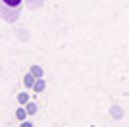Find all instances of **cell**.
Instances as JSON below:
<instances>
[{"label": "cell", "mask_w": 129, "mask_h": 127, "mask_svg": "<svg viewBox=\"0 0 129 127\" xmlns=\"http://www.w3.org/2000/svg\"><path fill=\"white\" fill-rule=\"evenodd\" d=\"M23 83H25L27 89H33V87H35V83H37V77H35V75L29 71V73L23 75Z\"/></svg>", "instance_id": "cell-1"}, {"label": "cell", "mask_w": 129, "mask_h": 127, "mask_svg": "<svg viewBox=\"0 0 129 127\" xmlns=\"http://www.w3.org/2000/svg\"><path fill=\"white\" fill-rule=\"evenodd\" d=\"M17 102H19V104L21 106H25V104H29V94H27V92H19V94H17Z\"/></svg>", "instance_id": "cell-5"}, {"label": "cell", "mask_w": 129, "mask_h": 127, "mask_svg": "<svg viewBox=\"0 0 129 127\" xmlns=\"http://www.w3.org/2000/svg\"><path fill=\"white\" fill-rule=\"evenodd\" d=\"M25 110L29 116H33V114H37V104L35 102H29V104H25Z\"/></svg>", "instance_id": "cell-6"}, {"label": "cell", "mask_w": 129, "mask_h": 127, "mask_svg": "<svg viewBox=\"0 0 129 127\" xmlns=\"http://www.w3.org/2000/svg\"><path fill=\"white\" fill-rule=\"evenodd\" d=\"M110 116L112 117H121V108H119V106H112V108H110Z\"/></svg>", "instance_id": "cell-7"}, {"label": "cell", "mask_w": 129, "mask_h": 127, "mask_svg": "<svg viewBox=\"0 0 129 127\" xmlns=\"http://www.w3.org/2000/svg\"><path fill=\"white\" fill-rule=\"evenodd\" d=\"M4 4H8V6H12V8H16V6H19L21 4V0H2Z\"/></svg>", "instance_id": "cell-8"}, {"label": "cell", "mask_w": 129, "mask_h": 127, "mask_svg": "<svg viewBox=\"0 0 129 127\" xmlns=\"http://www.w3.org/2000/svg\"><path fill=\"white\" fill-rule=\"evenodd\" d=\"M21 127H33L31 121H21Z\"/></svg>", "instance_id": "cell-9"}, {"label": "cell", "mask_w": 129, "mask_h": 127, "mask_svg": "<svg viewBox=\"0 0 129 127\" xmlns=\"http://www.w3.org/2000/svg\"><path fill=\"white\" fill-rule=\"evenodd\" d=\"M29 71H31V73L35 75L37 79H43V75H44L43 68H41V66H37V64H33V66H31V69H29Z\"/></svg>", "instance_id": "cell-2"}, {"label": "cell", "mask_w": 129, "mask_h": 127, "mask_svg": "<svg viewBox=\"0 0 129 127\" xmlns=\"http://www.w3.org/2000/svg\"><path fill=\"white\" fill-rule=\"evenodd\" d=\"M46 89V83H44V79H37V83H35V87H33V90H35V92H43V90Z\"/></svg>", "instance_id": "cell-3"}, {"label": "cell", "mask_w": 129, "mask_h": 127, "mask_svg": "<svg viewBox=\"0 0 129 127\" xmlns=\"http://www.w3.org/2000/svg\"><path fill=\"white\" fill-rule=\"evenodd\" d=\"M27 116H29V114H27V110H25V108H19V110H16V117L19 119V121H25V119H27Z\"/></svg>", "instance_id": "cell-4"}]
</instances>
